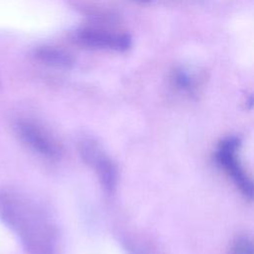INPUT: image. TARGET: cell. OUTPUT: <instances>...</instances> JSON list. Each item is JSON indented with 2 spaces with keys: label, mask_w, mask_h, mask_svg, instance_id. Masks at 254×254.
<instances>
[{
  "label": "cell",
  "mask_w": 254,
  "mask_h": 254,
  "mask_svg": "<svg viewBox=\"0 0 254 254\" xmlns=\"http://www.w3.org/2000/svg\"><path fill=\"white\" fill-rule=\"evenodd\" d=\"M0 220L29 254H52L56 241L54 225L45 210L23 192L0 188Z\"/></svg>",
  "instance_id": "cell-1"
},
{
  "label": "cell",
  "mask_w": 254,
  "mask_h": 254,
  "mask_svg": "<svg viewBox=\"0 0 254 254\" xmlns=\"http://www.w3.org/2000/svg\"><path fill=\"white\" fill-rule=\"evenodd\" d=\"M78 150L82 160L96 174L105 191L113 192L117 186V169L104 149L94 140L84 139L79 142Z\"/></svg>",
  "instance_id": "cell-2"
},
{
  "label": "cell",
  "mask_w": 254,
  "mask_h": 254,
  "mask_svg": "<svg viewBox=\"0 0 254 254\" xmlns=\"http://www.w3.org/2000/svg\"><path fill=\"white\" fill-rule=\"evenodd\" d=\"M15 130L19 138L38 154L53 160L61 156L62 150L58 141L39 123L29 119H21L16 123Z\"/></svg>",
  "instance_id": "cell-3"
},
{
  "label": "cell",
  "mask_w": 254,
  "mask_h": 254,
  "mask_svg": "<svg viewBox=\"0 0 254 254\" xmlns=\"http://www.w3.org/2000/svg\"><path fill=\"white\" fill-rule=\"evenodd\" d=\"M238 147V139L232 137L224 139L218 146L216 152V160L218 165L234 182L241 193L251 199L253 195L252 183L245 173L241 163L239 162L237 155Z\"/></svg>",
  "instance_id": "cell-4"
},
{
  "label": "cell",
  "mask_w": 254,
  "mask_h": 254,
  "mask_svg": "<svg viewBox=\"0 0 254 254\" xmlns=\"http://www.w3.org/2000/svg\"><path fill=\"white\" fill-rule=\"evenodd\" d=\"M77 40L87 46L98 49H112L115 51H126L131 47L132 40L126 34H109L96 29H82L77 32Z\"/></svg>",
  "instance_id": "cell-5"
},
{
  "label": "cell",
  "mask_w": 254,
  "mask_h": 254,
  "mask_svg": "<svg viewBox=\"0 0 254 254\" xmlns=\"http://www.w3.org/2000/svg\"><path fill=\"white\" fill-rule=\"evenodd\" d=\"M34 56L38 61L48 65L62 68L70 67L74 62L71 55L65 51L48 46L37 48L34 52Z\"/></svg>",
  "instance_id": "cell-6"
},
{
  "label": "cell",
  "mask_w": 254,
  "mask_h": 254,
  "mask_svg": "<svg viewBox=\"0 0 254 254\" xmlns=\"http://www.w3.org/2000/svg\"><path fill=\"white\" fill-rule=\"evenodd\" d=\"M229 254H253L252 241L247 236L238 237L231 245Z\"/></svg>",
  "instance_id": "cell-7"
},
{
  "label": "cell",
  "mask_w": 254,
  "mask_h": 254,
  "mask_svg": "<svg viewBox=\"0 0 254 254\" xmlns=\"http://www.w3.org/2000/svg\"><path fill=\"white\" fill-rule=\"evenodd\" d=\"M175 81L181 88H184V89H189L190 86L191 85V80L189 74L183 70L176 72Z\"/></svg>",
  "instance_id": "cell-8"
},
{
  "label": "cell",
  "mask_w": 254,
  "mask_h": 254,
  "mask_svg": "<svg viewBox=\"0 0 254 254\" xmlns=\"http://www.w3.org/2000/svg\"><path fill=\"white\" fill-rule=\"evenodd\" d=\"M135 1H137V2H139V3H148V2H150L151 0H135Z\"/></svg>",
  "instance_id": "cell-9"
}]
</instances>
